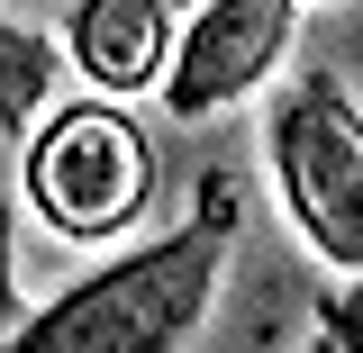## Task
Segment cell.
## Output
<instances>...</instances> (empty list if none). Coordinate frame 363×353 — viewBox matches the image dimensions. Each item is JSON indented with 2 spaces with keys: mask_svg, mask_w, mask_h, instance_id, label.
<instances>
[{
  "mask_svg": "<svg viewBox=\"0 0 363 353\" xmlns=\"http://www.w3.org/2000/svg\"><path fill=\"white\" fill-rule=\"evenodd\" d=\"M227 245H236V181L209 173L200 209L173 236H155L118 263L82 272L73 290H55L0 353H182L218 308Z\"/></svg>",
  "mask_w": 363,
  "mask_h": 353,
  "instance_id": "6da1fadb",
  "label": "cell"
},
{
  "mask_svg": "<svg viewBox=\"0 0 363 353\" xmlns=\"http://www.w3.org/2000/svg\"><path fill=\"white\" fill-rule=\"evenodd\" d=\"M18 154V190L64 245H118L155 209V136L109 91H91L82 109H45V127Z\"/></svg>",
  "mask_w": 363,
  "mask_h": 353,
  "instance_id": "7a4b0ae2",
  "label": "cell"
},
{
  "mask_svg": "<svg viewBox=\"0 0 363 353\" xmlns=\"http://www.w3.org/2000/svg\"><path fill=\"white\" fill-rule=\"evenodd\" d=\"M264 163L300 245L336 272H363V100L336 73H291L264 109Z\"/></svg>",
  "mask_w": 363,
  "mask_h": 353,
  "instance_id": "3957f363",
  "label": "cell"
},
{
  "mask_svg": "<svg viewBox=\"0 0 363 353\" xmlns=\"http://www.w3.org/2000/svg\"><path fill=\"white\" fill-rule=\"evenodd\" d=\"M300 9L309 0H200L182 18V54L164 73V109L173 118H218L236 100L281 73V54L300 37Z\"/></svg>",
  "mask_w": 363,
  "mask_h": 353,
  "instance_id": "277c9868",
  "label": "cell"
},
{
  "mask_svg": "<svg viewBox=\"0 0 363 353\" xmlns=\"http://www.w3.org/2000/svg\"><path fill=\"white\" fill-rule=\"evenodd\" d=\"M64 54H73L82 82L109 91V100L164 91V73H173V54H182L173 0H73V18H64Z\"/></svg>",
  "mask_w": 363,
  "mask_h": 353,
  "instance_id": "5b68a950",
  "label": "cell"
},
{
  "mask_svg": "<svg viewBox=\"0 0 363 353\" xmlns=\"http://www.w3.org/2000/svg\"><path fill=\"white\" fill-rule=\"evenodd\" d=\"M45 82H55V45L9 18L0 28V127H9V145H28L45 127Z\"/></svg>",
  "mask_w": 363,
  "mask_h": 353,
  "instance_id": "8992f818",
  "label": "cell"
},
{
  "mask_svg": "<svg viewBox=\"0 0 363 353\" xmlns=\"http://www.w3.org/2000/svg\"><path fill=\"white\" fill-rule=\"evenodd\" d=\"M300 353H363V290H354V299H336V308L318 317V335H309Z\"/></svg>",
  "mask_w": 363,
  "mask_h": 353,
  "instance_id": "52a82bcc",
  "label": "cell"
},
{
  "mask_svg": "<svg viewBox=\"0 0 363 353\" xmlns=\"http://www.w3.org/2000/svg\"><path fill=\"white\" fill-rule=\"evenodd\" d=\"M173 9H200V0H173Z\"/></svg>",
  "mask_w": 363,
  "mask_h": 353,
  "instance_id": "ba28073f",
  "label": "cell"
},
{
  "mask_svg": "<svg viewBox=\"0 0 363 353\" xmlns=\"http://www.w3.org/2000/svg\"><path fill=\"white\" fill-rule=\"evenodd\" d=\"M318 9H336V0H318Z\"/></svg>",
  "mask_w": 363,
  "mask_h": 353,
  "instance_id": "9c48e42d",
  "label": "cell"
}]
</instances>
